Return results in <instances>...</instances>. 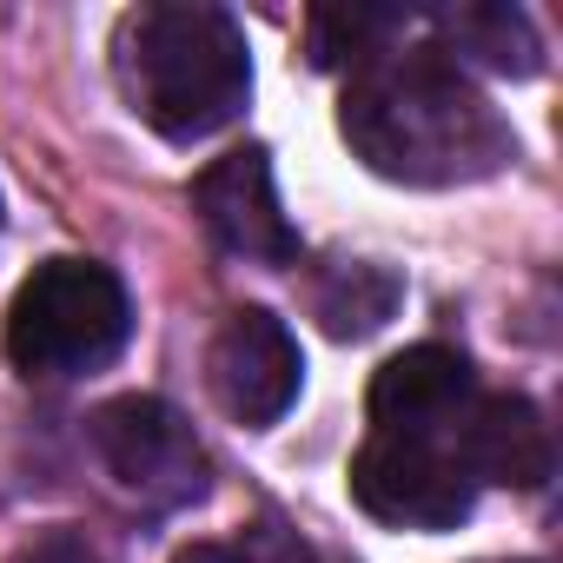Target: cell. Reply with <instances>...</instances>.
Wrapping results in <instances>:
<instances>
[{
    "label": "cell",
    "mask_w": 563,
    "mask_h": 563,
    "mask_svg": "<svg viewBox=\"0 0 563 563\" xmlns=\"http://www.w3.org/2000/svg\"><path fill=\"white\" fill-rule=\"evenodd\" d=\"M339 126L352 153L398 186H471L517 159L504 113L438 47L365 60L339 100Z\"/></svg>",
    "instance_id": "cell-1"
},
{
    "label": "cell",
    "mask_w": 563,
    "mask_h": 563,
    "mask_svg": "<svg viewBox=\"0 0 563 563\" xmlns=\"http://www.w3.org/2000/svg\"><path fill=\"white\" fill-rule=\"evenodd\" d=\"M126 107L173 146L212 140L232 126L252 100V54L245 27L225 8L206 0H166V8H140L120 27L113 54Z\"/></svg>",
    "instance_id": "cell-2"
},
{
    "label": "cell",
    "mask_w": 563,
    "mask_h": 563,
    "mask_svg": "<svg viewBox=\"0 0 563 563\" xmlns=\"http://www.w3.org/2000/svg\"><path fill=\"white\" fill-rule=\"evenodd\" d=\"M133 339V299L113 265L47 258L8 306V358L27 378H93Z\"/></svg>",
    "instance_id": "cell-3"
},
{
    "label": "cell",
    "mask_w": 563,
    "mask_h": 563,
    "mask_svg": "<svg viewBox=\"0 0 563 563\" xmlns=\"http://www.w3.org/2000/svg\"><path fill=\"white\" fill-rule=\"evenodd\" d=\"M93 451L107 477L146 510H186L206 497V451L166 398H113L93 411Z\"/></svg>",
    "instance_id": "cell-4"
},
{
    "label": "cell",
    "mask_w": 563,
    "mask_h": 563,
    "mask_svg": "<svg viewBox=\"0 0 563 563\" xmlns=\"http://www.w3.org/2000/svg\"><path fill=\"white\" fill-rule=\"evenodd\" d=\"M352 497L391 530H457L477 504V484L451 444L372 431L352 457Z\"/></svg>",
    "instance_id": "cell-5"
},
{
    "label": "cell",
    "mask_w": 563,
    "mask_h": 563,
    "mask_svg": "<svg viewBox=\"0 0 563 563\" xmlns=\"http://www.w3.org/2000/svg\"><path fill=\"white\" fill-rule=\"evenodd\" d=\"M206 385H212V398H219V411L232 424L265 431L299 405V385H306L299 339L265 306H245V312H232L219 325V339L206 352Z\"/></svg>",
    "instance_id": "cell-6"
},
{
    "label": "cell",
    "mask_w": 563,
    "mask_h": 563,
    "mask_svg": "<svg viewBox=\"0 0 563 563\" xmlns=\"http://www.w3.org/2000/svg\"><path fill=\"white\" fill-rule=\"evenodd\" d=\"M192 212L212 232V245L245 258V265H292L299 258V232H292L286 206H278L265 146H239V153L212 159L192 179Z\"/></svg>",
    "instance_id": "cell-7"
},
{
    "label": "cell",
    "mask_w": 563,
    "mask_h": 563,
    "mask_svg": "<svg viewBox=\"0 0 563 563\" xmlns=\"http://www.w3.org/2000/svg\"><path fill=\"white\" fill-rule=\"evenodd\" d=\"M471 405H477V378H471V358L451 345H411V352L385 358L372 378V398H365L378 431L431 438V444H451Z\"/></svg>",
    "instance_id": "cell-8"
},
{
    "label": "cell",
    "mask_w": 563,
    "mask_h": 563,
    "mask_svg": "<svg viewBox=\"0 0 563 563\" xmlns=\"http://www.w3.org/2000/svg\"><path fill=\"white\" fill-rule=\"evenodd\" d=\"M457 464L471 471V484H504V490H543L550 471H556V451H550V424L530 398L517 391H497V398H477L451 438Z\"/></svg>",
    "instance_id": "cell-9"
},
{
    "label": "cell",
    "mask_w": 563,
    "mask_h": 563,
    "mask_svg": "<svg viewBox=\"0 0 563 563\" xmlns=\"http://www.w3.org/2000/svg\"><path fill=\"white\" fill-rule=\"evenodd\" d=\"M398 299H405V278L378 258H332L312 278V319L332 339H372L378 325H391Z\"/></svg>",
    "instance_id": "cell-10"
},
{
    "label": "cell",
    "mask_w": 563,
    "mask_h": 563,
    "mask_svg": "<svg viewBox=\"0 0 563 563\" xmlns=\"http://www.w3.org/2000/svg\"><path fill=\"white\" fill-rule=\"evenodd\" d=\"M438 34H444V60H477L484 74H504V80H530L543 67V41L530 27L523 8H457V14H438Z\"/></svg>",
    "instance_id": "cell-11"
},
{
    "label": "cell",
    "mask_w": 563,
    "mask_h": 563,
    "mask_svg": "<svg viewBox=\"0 0 563 563\" xmlns=\"http://www.w3.org/2000/svg\"><path fill=\"white\" fill-rule=\"evenodd\" d=\"M405 34V14H372V8H352V14H312V67H365L378 54H391V41Z\"/></svg>",
    "instance_id": "cell-12"
},
{
    "label": "cell",
    "mask_w": 563,
    "mask_h": 563,
    "mask_svg": "<svg viewBox=\"0 0 563 563\" xmlns=\"http://www.w3.org/2000/svg\"><path fill=\"white\" fill-rule=\"evenodd\" d=\"M173 563H299L278 537H252V543H186Z\"/></svg>",
    "instance_id": "cell-13"
},
{
    "label": "cell",
    "mask_w": 563,
    "mask_h": 563,
    "mask_svg": "<svg viewBox=\"0 0 563 563\" xmlns=\"http://www.w3.org/2000/svg\"><path fill=\"white\" fill-rule=\"evenodd\" d=\"M14 563H107V556H100L87 537H74V530H47V537H41V543H27Z\"/></svg>",
    "instance_id": "cell-14"
}]
</instances>
